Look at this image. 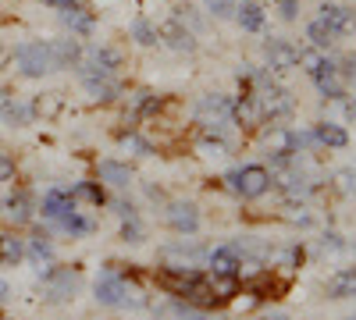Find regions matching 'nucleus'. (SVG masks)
<instances>
[{"mask_svg": "<svg viewBox=\"0 0 356 320\" xmlns=\"http://www.w3.org/2000/svg\"><path fill=\"white\" fill-rule=\"evenodd\" d=\"M321 249H324V253H342V249H346V242H342V235H339V231H324Z\"/></svg>", "mask_w": 356, "mask_h": 320, "instance_id": "nucleus-41", "label": "nucleus"}, {"mask_svg": "<svg viewBox=\"0 0 356 320\" xmlns=\"http://www.w3.org/2000/svg\"><path fill=\"white\" fill-rule=\"evenodd\" d=\"M15 68L22 78H43L54 71V61H50V43L47 40H22L15 47Z\"/></svg>", "mask_w": 356, "mask_h": 320, "instance_id": "nucleus-4", "label": "nucleus"}, {"mask_svg": "<svg viewBox=\"0 0 356 320\" xmlns=\"http://www.w3.org/2000/svg\"><path fill=\"white\" fill-rule=\"evenodd\" d=\"M310 132H314V139H317V146H328V150H346V146H349V132H346L342 125H335V121H321V125H314Z\"/></svg>", "mask_w": 356, "mask_h": 320, "instance_id": "nucleus-22", "label": "nucleus"}, {"mask_svg": "<svg viewBox=\"0 0 356 320\" xmlns=\"http://www.w3.org/2000/svg\"><path fill=\"white\" fill-rule=\"evenodd\" d=\"M114 214L125 221V217H136V207H132L129 199H114Z\"/></svg>", "mask_w": 356, "mask_h": 320, "instance_id": "nucleus-43", "label": "nucleus"}, {"mask_svg": "<svg viewBox=\"0 0 356 320\" xmlns=\"http://www.w3.org/2000/svg\"><path fill=\"white\" fill-rule=\"evenodd\" d=\"M0 118H4L11 128H25L29 121H33V107L22 103V100H4L0 103Z\"/></svg>", "mask_w": 356, "mask_h": 320, "instance_id": "nucleus-28", "label": "nucleus"}, {"mask_svg": "<svg viewBox=\"0 0 356 320\" xmlns=\"http://www.w3.org/2000/svg\"><path fill=\"white\" fill-rule=\"evenodd\" d=\"M349 320H356V317H349Z\"/></svg>", "mask_w": 356, "mask_h": 320, "instance_id": "nucleus-50", "label": "nucleus"}, {"mask_svg": "<svg viewBox=\"0 0 356 320\" xmlns=\"http://www.w3.org/2000/svg\"><path fill=\"white\" fill-rule=\"evenodd\" d=\"M264 153L267 157H275V160H292L296 153H300V142H296V132L292 128H282V125H271L264 135Z\"/></svg>", "mask_w": 356, "mask_h": 320, "instance_id": "nucleus-10", "label": "nucleus"}, {"mask_svg": "<svg viewBox=\"0 0 356 320\" xmlns=\"http://www.w3.org/2000/svg\"><path fill=\"white\" fill-rule=\"evenodd\" d=\"M132 36H136L139 47H157L161 43V28L154 22H146V18H136L132 22Z\"/></svg>", "mask_w": 356, "mask_h": 320, "instance_id": "nucleus-31", "label": "nucleus"}, {"mask_svg": "<svg viewBox=\"0 0 356 320\" xmlns=\"http://www.w3.org/2000/svg\"><path fill=\"white\" fill-rule=\"evenodd\" d=\"M8 100V90H4V85H0V103H4Z\"/></svg>", "mask_w": 356, "mask_h": 320, "instance_id": "nucleus-48", "label": "nucleus"}, {"mask_svg": "<svg viewBox=\"0 0 356 320\" xmlns=\"http://www.w3.org/2000/svg\"><path fill=\"white\" fill-rule=\"evenodd\" d=\"M143 239H146V231H143L139 217H125V224H122V242H129V246H139Z\"/></svg>", "mask_w": 356, "mask_h": 320, "instance_id": "nucleus-36", "label": "nucleus"}, {"mask_svg": "<svg viewBox=\"0 0 356 320\" xmlns=\"http://www.w3.org/2000/svg\"><path fill=\"white\" fill-rule=\"evenodd\" d=\"M324 292H328V299H356V267L335 271L324 285Z\"/></svg>", "mask_w": 356, "mask_h": 320, "instance_id": "nucleus-21", "label": "nucleus"}, {"mask_svg": "<svg viewBox=\"0 0 356 320\" xmlns=\"http://www.w3.org/2000/svg\"><path fill=\"white\" fill-rule=\"evenodd\" d=\"M161 43H168L171 50H178V53H193L196 50V36L189 33V28L182 25V22H168L164 28H161Z\"/></svg>", "mask_w": 356, "mask_h": 320, "instance_id": "nucleus-19", "label": "nucleus"}, {"mask_svg": "<svg viewBox=\"0 0 356 320\" xmlns=\"http://www.w3.org/2000/svg\"><path fill=\"white\" fill-rule=\"evenodd\" d=\"M164 221H168V228L175 231V235H196L200 231V207L189 203V199H175V203H168Z\"/></svg>", "mask_w": 356, "mask_h": 320, "instance_id": "nucleus-8", "label": "nucleus"}, {"mask_svg": "<svg viewBox=\"0 0 356 320\" xmlns=\"http://www.w3.org/2000/svg\"><path fill=\"white\" fill-rule=\"evenodd\" d=\"M4 214H8V221H11L15 228H18V224H33L36 214H40L36 196L29 192V189H15V192L8 196V203H4Z\"/></svg>", "mask_w": 356, "mask_h": 320, "instance_id": "nucleus-14", "label": "nucleus"}, {"mask_svg": "<svg viewBox=\"0 0 356 320\" xmlns=\"http://www.w3.org/2000/svg\"><path fill=\"white\" fill-rule=\"evenodd\" d=\"M300 260H303V249H300V246H289V249L282 253V267H285V271H292L296 264H300Z\"/></svg>", "mask_w": 356, "mask_h": 320, "instance_id": "nucleus-42", "label": "nucleus"}, {"mask_svg": "<svg viewBox=\"0 0 356 320\" xmlns=\"http://www.w3.org/2000/svg\"><path fill=\"white\" fill-rule=\"evenodd\" d=\"M36 274L43 278V299L54 303V306L72 303L75 292H79V285H82L79 267H54V264H43V267H36Z\"/></svg>", "mask_w": 356, "mask_h": 320, "instance_id": "nucleus-3", "label": "nucleus"}, {"mask_svg": "<svg viewBox=\"0 0 356 320\" xmlns=\"http://www.w3.org/2000/svg\"><path fill=\"white\" fill-rule=\"evenodd\" d=\"M11 57H15V47H11L8 40H0V68H8Z\"/></svg>", "mask_w": 356, "mask_h": 320, "instance_id": "nucleus-45", "label": "nucleus"}, {"mask_svg": "<svg viewBox=\"0 0 356 320\" xmlns=\"http://www.w3.org/2000/svg\"><path fill=\"white\" fill-rule=\"evenodd\" d=\"M97 174H100V182H107V185H114V189H129V185L136 182V171H132L125 160H100Z\"/></svg>", "mask_w": 356, "mask_h": 320, "instance_id": "nucleus-18", "label": "nucleus"}, {"mask_svg": "<svg viewBox=\"0 0 356 320\" xmlns=\"http://www.w3.org/2000/svg\"><path fill=\"white\" fill-rule=\"evenodd\" d=\"M72 210H79V203H75L72 189H47V192H43L40 214H43L47 221H61V217H68Z\"/></svg>", "mask_w": 356, "mask_h": 320, "instance_id": "nucleus-15", "label": "nucleus"}, {"mask_svg": "<svg viewBox=\"0 0 356 320\" xmlns=\"http://www.w3.org/2000/svg\"><path fill=\"white\" fill-rule=\"evenodd\" d=\"M278 8H282V18L292 22L296 18V8H300V0H278Z\"/></svg>", "mask_w": 356, "mask_h": 320, "instance_id": "nucleus-44", "label": "nucleus"}, {"mask_svg": "<svg viewBox=\"0 0 356 320\" xmlns=\"http://www.w3.org/2000/svg\"><path fill=\"white\" fill-rule=\"evenodd\" d=\"M57 231H65V235H72V239H86V235H93L97 231V221L93 217H86L82 210H72L68 217H61V221H50Z\"/></svg>", "mask_w": 356, "mask_h": 320, "instance_id": "nucleus-23", "label": "nucleus"}, {"mask_svg": "<svg viewBox=\"0 0 356 320\" xmlns=\"http://www.w3.org/2000/svg\"><path fill=\"white\" fill-rule=\"evenodd\" d=\"M25 260V239L15 231H0V264L4 267H18Z\"/></svg>", "mask_w": 356, "mask_h": 320, "instance_id": "nucleus-26", "label": "nucleus"}, {"mask_svg": "<svg viewBox=\"0 0 356 320\" xmlns=\"http://www.w3.org/2000/svg\"><path fill=\"white\" fill-rule=\"evenodd\" d=\"M225 182L232 185L235 196H243V199H260V196H267V189H271L275 174L267 171V167H260V164H246V167L228 171Z\"/></svg>", "mask_w": 356, "mask_h": 320, "instance_id": "nucleus-5", "label": "nucleus"}, {"mask_svg": "<svg viewBox=\"0 0 356 320\" xmlns=\"http://www.w3.org/2000/svg\"><path fill=\"white\" fill-rule=\"evenodd\" d=\"M168 320H211L200 306H189V303H171V317Z\"/></svg>", "mask_w": 356, "mask_h": 320, "instance_id": "nucleus-35", "label": "nucleus"}, {"mask_svg": "<svg viewBox=\"0 0 356 320\" xmlns=\"http://www.w3.org/2000/svg\"><path fill=\"white\" fill-rule=\"evenodd\" d=\"M232 18L239 22L246 33H260L267 15H264V8L257 4V0H243V4H235V15H232Z\"/></svg>", "mask_w": 356, "mask_h": 320, "instance_id": "nucleus-27", "label": "nucleus"}, {"mask_svg": "<svg viewBox=\"0 0 356 320\" xmlns=\"http://www.w3.org/2000/svg\"><path fill=\"white\" fill-rule=\"evenodd\" d=\"M122 146L132 150L136 157H150V153H154V146H150V142H146L139 132H125V135H122Z\"/></svg>", "mask_w": 356, "mask_h": 320, "instance_id": "nucleus-34", "label": "nucleus"}, {"mask_svg": "<svg viewBox=\"0 0 356 320\" xmlns=\"http://www.w3.org/2000/svg\"><path fill=\"white\" fill-rule=\"evenodd\" d=\"M118 68H122V53H118L114 47H89V50H82V61H79L82 78H114Z\"/></svg>", "mask_w": 356, "mask_h": 320, "instance_id": "nucleus-6", "label": "nucleus"}, {"mask_svg": "<svg viewBox=\"0 0 356 320\" xmlns=\"http://www.w3.org/2000/svg\"><path fill=\"white\" fill-rule=\"evenodd\" d=\"M193 118H196V125H203L207 132L221 135L225 128L235 125V100L225 96V93H207V96H200V103L193 107Z\"/></svg>", "mask_w": 356, "mask_h": 320, "instance_id": "nucleus-2", "label": "nucleus"}, {"mask_svg": "<svg viewBox=\"0 0 356 320\" xmlns=\"http://www.w3.org/2000/svg\"><path fill=\"white\" fill-rule=\"evenodd\" d=\"M317 90H321L324 100H346V78L339 71L335 75H324V78H317Z\"/></svg>", "mask_w": 356, "mask_h": 320, "instance_id": "nucleus-32", "label": "nucleus"}, {"mask_svg": "<svg viewBox=\"0 0 356 320\" xmlns=\"http://www.w3.org/2000/svg\"><path fill=\"white\" fill-rule=\"evenodd\" d=\"M164 267H182V271H196V264L200 260H207V249L203 246H196V242H178V246H168L164 253Z\"/></svg>", "mask_w": 356, "mask_h": 320, "instance_id": "nucleus-16", "label": "nucleus"}, {"mask_svg": "<svg viewBox=\"0 0 356 320\" xmlns=\"http://www.w3.org/2000/svg\"><path fill=\"white\" fill-rule=\"evenodd\" d=\"M43 4H50V8H68V4H75V0H43Z\"/></svg>", "mask_w": 356, "mask_h": 320, "instance_id": "nucleus-47", "label": "nucleus"}, {"mask_svg": "<svg viewBox=\"0 0 356 320\" xmlns=\"http://www.w3.org/2000/svg\"><path fill=\"white\" fill-rule=\"evenodd\" d=\"M264 68L267 71H292L300 65V50H296L289 40H267L264 43Z\"/></svg>", "mask_w": 356, "mask_h": 320, "instance_id": "nucleus-12", "label": "nucleus"}, {"mask_svg": "<svg viewBox=\"0 0 356 320\" xmlns=\"http://www.w3.org/2000/svg\"><path fill=\"white\" fill-rule=\"evenodd\" d=\"M29 107H33V118L54 121V118H61V114H65L68 100H65V93H57V90H43V93H36L33 100H29Z\"/></svg>", "mask_w": 356, "mask_h": 320, "instance_id": "nucleus-17", "label": "nucleus"}, {"mask_svg": "<svg viewBox=\"0 0 356 320\" xmlns=\"http://www.w3.org/2000/svg\"><path fill=\"white\" fill-rule=\"evenodd\" d=\"M335 185L346 192V196H356V171L349 167V171H339L335 174Z\"/></svg>", "mask_w": 356, "mask_h": 320, "instance_id": "nucleus-40", "label": "nucleus"}, {"mask_svg": "<svg viewBox=\"0 0 356 320\" xmlns=\"http://www.w3.org/2000/svg\"><path fill=\"white\" fill-rule=\"evenodd\" d=\"M93 296L100 306H111V310H143L146 306V296L139 292V288L125 278V274H118V271H104L93 285Z\"/></svg>", "mask_w": 356, "mask_h": 320, "instance_id": "nucleus-1", "label": "nucleus"}, {"mask_svg": "<svg viewBox=\"0 0 356 320\" xmlns=\"http://www.w3.org/2000/svg\"><path fill=\"white\" fill-rule=\"evenodd\" d=\"M200 153H203V157H225V153H228V142H225L221 135H207V139L200 142Z\"/></svg>", "mask_w": 356, "mask_h": 320, "instance_id": "nucleus-37", "label": "nucleus"}, {"mask_svg": "<svg viewBox=\"0 0 356 320\" xmlns=\"http://www.w3.org/2000/svg\"><path fill=\"white\" fill-rule=\"evenodd\" d=\"M317 11H321L317 18L328 25L339 40H342V36H356V8H349V4H335V0H324Z\"/></svg>", "mask_w": 356, "mask_h": 320, "instance_id": "nucleus-9", "label": "nucleus"}, {"mask_svg": "<svg viewBox=\"0 0 356 320\" xmlns=\"http://www.w3.org/2000/svg\"><path fill=\"white\" fill-rule=\"evenodd\" d=\"M264 121V110L257 103V93H243L239 100H235V125L239 128H257Z\"/></svg>", "mask_w": 356, "mask_h": 320, "instance_id": "nucleus-24", "label": "nucleus"}, {"mask_svg": "<svg viewBox=\"0 0 356 320\" xmlns=\"http://www.w3.org/2000/svg\"><path fill=\"white\" fill-rule=\"evenodd\" d=\"M207 267H211L214 281H235L243 274V256L235 253V246H218L207 253Z\"/></svg>", "mask_w": 356, "mask_h": 320, "instance_id": "nucleus-11", "label": "nucleus"}, {"mask_svg": "<svg viewBox=\"0 0 356 320\" xmlns=\"http://www.w3.org/2000/svg\"><path fill=\"white\" fill-rule=\"evenodd\" d=\"M15 178H18L15 157H11V153H0V185H8V182H15Z\"/></svg>", "mask_w": 356, "mask_h": 320, "instance_id": "nucleus-38", "label": "nucleus"}, {"mask_svg": "<svg viewBox=\"0 0 356 320\" xmlns=\"http://www.w3.org/2000/svg\"><path fill=\"white\" fill-rule=\"evenodd\" d=\"M307 40H310V47H317V50H328V47H335V33H332V28L328 25H324L321 18H314L310 25H307Z\"/></svg>", "mask_w": 356, "mask_h": 320, "instance_id": "nucleus-30", "label": "nucleus"}, {"mask_svg": "<svg viewBox=\"0 0 356 320\" xmlns=\"http://www.w3.org/2000/svg\"><path fill=\"white\" fill-rule=\"evenodd\" d=\"M61 22L72 28V36H93V28H97L93 11H86V8H79V4L61 8Z\"/></svg>", "mask_w": 356, "mask_h": 320, "instance_id": "nucleus-20", "label": "nucleus"}, {"mask_svg": "<svg viewBox=\"0 0 356 320\" xmlns=\"http://www.w3.org/2000/svg\"><path fill=\"white\" fill-rule=\"evenodd\" d=\"M264 320H289V317H282V313H278V317H264Z\"/></svg>", "mask_w": 356, "mask_h": 320, "instance_id": "nucleus-49", "label": "nucleus"}, {"mask_svg": "<svg viewBox=\"0 0 356 320\" xmlns=\"http://www.w3.org/2000/svg\"><path fill=\"white\" fill-rule=\"evenodd\" d=\"M8 296H11V285H8V281H4V278H0V303H4V299H8Z\"/></svg>", "mask_w": 356, "mask_h": 320, "instance_id": "nucleus-46", "label": "nucleus"}, {"mask_svg": "<svg viewBox=\"0 0 356 320\" xmlns=\"http://www.w3.org/2000/svg\"><path fill=\"white\" fill-rule=\"evenodd\" d=\"M257 103H260V110H264V121H267V118H271V121L289 118V114L296 110L292 93L285 90V85H275V82H267L264 90H257Z\"/></svg>", "mask_w": 356, "mask_h": 320, "instance_id": "nucleus-7", "label": "nucleus"}, {"mask_svg": "<svg viewBox=\"0 0 356 320\" xmlns=\"http://www.w3.org/2000/svg\"><path fill=\"white\" fill-rule=\"evenodd\" d=\"M82 85H86V93L93 100H100V103H111L118 93H122V85H118L114 78H82Z\"/></svg>", "mask_w": 356, "mask_h": 320, "instance_id": "nucleus-29", "label": "nucleus"}, {"mask_svg": "<svg viewBox=\"0 0 356 320\" xmlns=\"http://www.w3.org/2000/svg\"><path fill=\"white\" fill-rule=\"evenodd\" d=\"M50 43V61H54V71H68V68H79L82 61V43L75 36H54L47 40Z\"/></svg>", "mask_w": 356, "mask_h": 320, "instance_id": "nucleus-13", "label": "nucleus"}, {"mask_svg": "<svg viewBox=\"0 0 356 320\" xmlns=\"http://www.w3.org/2000/svg\"><path fill=\"white\" fill-rule=\"evenodd\" d=\"M72 196H75V203L86 199V203H93V207H104V203H107V192H104L97 182H79V185L72 189Z\"/></svg>", "mask_w": 356, "mask_h": 320, "instance_id": "nucleus-33", "label": "nucleus"}, {"mask_svg": "<svg viewBox=\"0 0 356 320\" xmlns=\"http://www.w3.org/2000/svg\"><path fill=\"white\" fill-rule=\"evenodd\" d=\"M25 260H33L36 267H43V264H50L54 260V246H50V235L47 231H33V239H25Z\"/></svg>", "mask_w": 356, "mask_h": 320, "instance_id": "nucleus-25", "label": "nucleus"}, {"mask_svg": "<svg viewBox=\"0 0 356 320\" xmlns=\"http://www.w3.org/2000/svg\"><path fill=\"white\" fill-rule=\"evenodd\" d=\"M203 4L214 18H232L235 15V0H203Z\"/></svg>", "mask_w": 356, "mask_h": 320, "instance_id": "nucleus-39", "label": "nucleus"}]
</instances>
